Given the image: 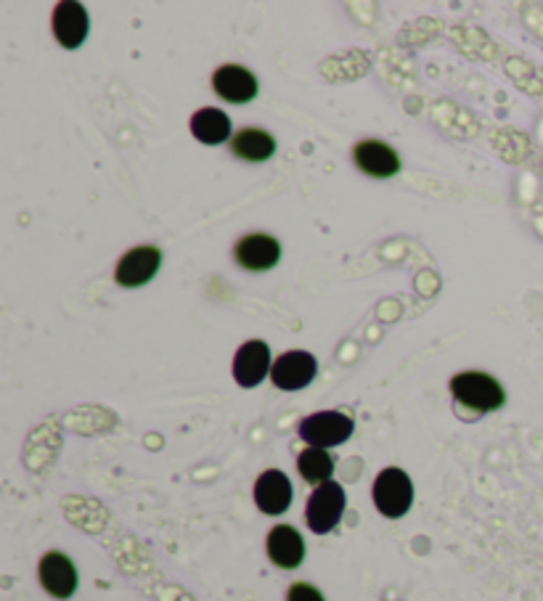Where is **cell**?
Instances as JSON below:
<instances>
[{
	"label": "cell",
	"mask_w": 543,
	"mask_h": 601,
	"mask_svg": "<svg viewBox=\"0 0 543 601\" xmlns=\"http://www.w3.org/2000/svg\"><path fill=\"white\" fill-rule=\"evenodd\" d=\"M268 557L281 570H295L305 559L302 535L289 525H278L268 533Z\"/></svg>",
	"instance_id": "13"
},
{
	"label": "cell",
	"mask_w": 543,
	"mask_h": 601,
	"mask_svg": "<svg viewBox=\"0 0 543 601\" xmlns=\"http://www.w3.org/2000/svg\"><path fill=\"white\" fill-rule=\"evenodd\" d=\"M450 393L454 398L461 403V406L472 408L477 414L499 411V408L507 403V393L493 376L480 374V372H464L456 374L450 379Z\"/></svg>",
	"instance_id": "1"
},
{
	"label": "cell",
	"mask_w": 543,
	"mask_h": 601,
	"mask_svg": "<svg viewBox=\"0 0 543 601\" xmlns=\"http://www.w3.org/2000/svg\"><path fill=\"white\" fill-rule=\"evenodd\" d=\"M159 262H162V253L157 247H136L130 249L128 255L119 260L117 266V283L119 287H143L146 281L155 279V273L159 270Z\"/></svg>",
	"instance_id": "7"
},
{
	"label": "cell",
	"mask_w": 543,
	"mask_h": 601,
	"mask_svg": "<svg viewBox=\"0 0 543 601\" xmlns=\"http://www.w3.org/2000/svg\"><path fill=\"white\" fill-rule=\"evenodd\" d=\"M297 469H300L305 482L323 485L334 474V461H331V455L323 448H305L300 459H297Z\"/></svg>",
	"instance_id": "17"
},
{
	"label": "cell",
	"mask_w": 543,
	"mask_h": 601,
	"mask_svg": "<svg viewBox=\"0 0 543 601\" xmlns=\"http://www.w3.org/2000/svg\"><path fill=\"white\" fill-rule=\"evenodd\" d=\"M287 601H327V599H323V593L318 591L316 586H310V583H295V586L289 588Z\"/></svg>",
	"instance_id": "18"
},
{
	"label": "cell",
	"mask_w": 543,
	"mask_h": 601,
	"mask_svg": "<svg viewBox=\"0 0 543 601\" xmlns=\"http://www.w3.org/2000/svg\"><path fill=\"white\" fill-rule=\"evenodd\" d=\"M344 512V487L340 482H323L318 485L308 498V508H305V519L308 527L316 535H327L340 525Z\"/></svg>",
	"instance_id": "3"
},
{
	"label": "cell",
	"mask_w": 543,
	"mask_h": 601,
	"mask_svg": "<svg viewBox=\"0 0 543 601\" xmlns=\"http://www.w3.org/2000/svg\"><path fill=\"white\" fill-rule=\"evenodd\" d=\"M231 151L244 162H265L276 154V141L260 128H244L231 141Z\"/></svg>",
	"instance_id": "15"
},
{
	"label": "cell",
	"mask_w": 543,
	"mask_h": 601,
	"mask_svg": "<svg viewBox=\"0 0 543 601\" xmlns=\"http://www.w3.org/2000/svg\"><path fill=\"white\" fill-rule=\"evenodd\" d=\"M318 372V363L310 353L305 350H289L281 358L274 363L270 368V379L278 389H287V393H295V389L308 387L313 382Z\"/></svg>",
	"instance_id": "5"
},
{
	"label": "cell",
	"mask_w": 543,
	"mask_h": 601,
	"mask_svg": "<svg viewBox=\"0 0 543 601\" xmlns=\"http://www.w3.org/2000/svg\"><path fill=\"white\" fill-rule=\"evenodd\" d=\"M215 94L231 104H247L257 96V77L238 64H225L212 75Z\"/></svg>",
	"instance_id": "10"
},
{
	"label": "cell",
	"mask_w": 543,
	"mask_h": 601,
	"mask_svg": "<svg viewBox=\"0 0 543 601\" xmlns=\"http://www.w3.org/2000/svg\"><path fill=\"white\" fill-rule=\"evenodd\" d=\"M353 419L337 411H321L308 416L300 425V438L308 442L310 448H334L342 446L344 440L353 434Z\"/></svg>",
	"instance_id": "4"
},
{
	"label": "cell",
	"mask_w": 543,
	"mask_h": 601,
	"mask_svg": "<svg viewBox=\"0 0 543 601\" xmlns=\"http://www.w3.org/2000/svg\"><path fill=\"white\" fill-rule=\"evenodd\" d=\"M40 583L53 599H70L77 591V570L62 551H51L40 559Z\"/></svg>",
	"instance_id": "6"
},
{
	"label": "cell",
	"mask_w": 543,
	"mask_h": 601,
	"mask_svg": "<svg viewBox=\"0 0 543 601\" xmlns=\"http://www.w3.org/2000/svg\"><path fill=\"white\" fill-rule=\"evenodd\" d=\"M88 11L75 0L58 3L53 11V35L64 49H79L88 37Z\"/></svg>",
	"instance_id": "8"
},
{
	"label": "cell",
	"mask_w": 543,
	"mask_h": 601,
	"mask_svg": "<svg viewBox=\"0 0 543 601\" xmlns=\"http://www.w3.org/2000/svg\"><path fill=\"white\" fill-rule=\"evenodd\" d=\"M355 164L371 178H393L401 170V157L382 141H361L353 151Z\"/></svg>",
	"instance_id": "14"
},
{
	"label": "cell",
	"mask_w": 543,
	"mask_h": 601,
	"mask_svg": "<svg viewBox=\"0 0 543 601\" xmlns=\"http://www.w3.org/2000/svg\"><path fill=\"white\" fill-rule=\"evenodd\" d=\"M374 506L380 508L387 519H401L403 514H408L411 501H414V485L411 477L403 469L390 466L382 469L374 480Z\"/></svg>",
	"instance_id": "2"
},
{
	"label": "cell",
	"mask_w": 543,
	"mask_h": 601,
	"mask_svg": "<svg viewBox=\"0 0 543 601\" xmlns=\"http://www.w3.org/2000/svg\"><path fill=\"white\" fill-rule=\"evenodd\" d=\"M255 504L263 514H284L291 504V482L278 469H268L255 482Z\"/></svg>",
	"instance_id": "9"
},
{
	"label": "cell",
	"mask_w": 543,
	"mask_h": 601,
	"mask_svg": "<svg viewBox=\"0 0 543 601\" xmlns=\"http://www.w3.org/2000/svg\"><path fill=\"white\" fill-rule=\"evenodd\" d=\"M191 133H194L196 141H202L204 147H217V143L228 141L231 136L228 115L212 107L199 109L196 115L191 117Z\"/></svg>",
	"instance_id": "16"
},
{
	"label": "cell",
	"mask_w": 543,
	"mask_h": 601,
	"mask_svg": "<svg viewBox=\"0 0 543 601\" xmlns=\"http://www.w3.org/2000/svg\"><path fill=\"white\" fill-rule=\"evenodd\" d=\"M270 368V350L265 342L252 340L238 347L234 358V379L242 387H257Z\"/></svg>",
	"instance_id": "11"
},
{
	"label": "cell",
	"mask_w": 543,
	"mask_h": 601,
	"mask_svg": "<svg viewBox=\"0 0 543 601\" xmlns=\"http://www.w3.org/2000/svg\"><path fill=\"white\" fill-rule=\"evenodd\" d=\"M281 257V244L268 234H252L244 236L236 247L238 266L247 270H268L274 268Z\"/></svg>",
	"instance_id": "12"
}]
</instances>
